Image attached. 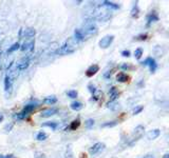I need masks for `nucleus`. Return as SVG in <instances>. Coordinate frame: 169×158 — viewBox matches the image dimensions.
I'll return each mask as SVG.
<instances>
[{
    "label": "nucleus",
    "mask_w": 169,
    "mask_h": 158,
    "mask_svg": "<svg viewBox=\"0 0 169 158\" xmlns=\"http://www.w3.org/2000/svg\"><path fill=\"white\" fill-rule=\"evenodd\" d=\"M112 16L111 10L105 8L104 5H97L90 13V20H99V21H107Z\"/></svg>",
    "instance_id": "f257e3e1"
},
{
    "label": "nucleus",
    "mask_w": 169,
    "mask_h": 158,
    "mask_svg": "<svg viewBox=\"0 0 169 158\" xmlns=\"http://www.w3.org/2000/svg\"><path fill=\"white\" fill-rule=\"evenodd\" d=\"M78 46V42L75 40L74 37L68 38L65 42V44L61 46L58 51H56V53H58L59 55H68V54H72L76 51Z\"/></svg>",
    "instance_id": "f03ea898"
},
{
    "label": "nucleus",
    "mask_w": 169,
    "mask_h": 158,
    "mask_svg": "<svg viewBox=\"0 0 169 158\" xmlns=\"http://www.w3.org/2000/svg\"><path fill=\"white\" fill-rule=\"evenodd\" d=\"M81 32H83V36H85V39H87V38L89 37L95 36L96 34H97V32H99V28H97V25L94 23L93 20H87V22L83 25Z\"/></svg>",
    "instance_id": "7ed1b4c3"
},
{
    "label": "nucleus",
    "mask_w": 169,
    "mask_h": 158,
    "mask_svg": "<svg viewBox=\"0 0 169 158\" xmlns=\"http://www.w3.org/2000/svg\"><path fill=\"white\" fill-rule=\"evenodd\" d=\"M38 105H39V102L38 101H31L30 103H28V104L24 105V108L22 109V111H21L20 113H18L17 115H16V117H17V119H24L27 116L30 115L32 112H33L34 110H35L36 108H37Z\"/></svg>",
    "instance_id": "20e7f679"
},
{
    "label": "nucleus",
    "mask_w": 169,
    "mask_h": 158,
    "mask_svg": "<svg viewBox=\"0 0 169 158\" xmlns=\"http://www.w3.org/2000/svg\"><path fill=\"white\" fill-rule=\"evenodd\" d=\"M144 131H145V129H144V127H143V126H137V127H136V128L134 129L131 138H130V141H129V143H128L129 146H133L134 143H135L136 141L139 140L140 138L143 136V134H144Z\"/></svg>",
    "instance_id": "39448f33"
},
{
    "label": "nucleus",
    "mask_w": 169,
    "mask_h": 158,
    "mask_svg": "<svg viewBox=\"0 0 169 158\" xmlns=\"http://www.w3.org/2000/svg\"><path fill=\"white\" fill-rule=\"evenodd\" d=\"M113 39H114V36L113 35H107L105 36V37H103L101 39V41H99V46H101V49H107L110 46V44H111L112 42H113Z\"/></svg>",
    "instance_id": "423d86ee"
},
{
    "label": "nucleus",
    "mask_w": 169,
    "mask_h": 158,
    "mask_svg": "<svg viewBox=\"0 0 169 158\" xmlns=\"http://www.w3.org/2000/svg\"><path fill=\"white\" fill-rule=\"evenodd\" d=\"M104 150H105V143L97 142L89 149V153H90L91 155H96V154L101 153V151H104Z\"/></svg>",
    "instance_id": "0eeeda50"
},
{
    "label": "nucleus",
    "mask_w": 169,
    "mask_h": 158,
    "mask_svg": "<svg viewBox=\"0 0 169 158\" xmlns=\"http://www.w3.org/2000/svg\"><path fill=\"white\" fill-rule=\"evenodd\" d=\"M30 61H31V56L30 55H27V56H24V57H22L20 60H19V62H18L17 69L19 71L25 70V69L30 65Z\"/></svg>",
    "instance_id": "6e6552de"
},
{
    "label": "nucleus",
    "mask_w": 169,
    "mask_h": 158,
    "mask_svg": "<svg viewBox=\"0 0 169 158\" xmlns=\"http://www.w3.org/2000/svg\"><path fill=\"white\" fill-rule=\"evenodd\" d=\"M142 64L149 65V68H150V71H151L152 73H154V72L157 71V62H155V60H154L153 58H151V57H148V58H147L146 60L142 62Z\"/></svg>",
    "instance_id": "1a4fd4ad"
},
{
    "label": "nucleus",
    "mask_w": 169,
    "mask_h": 158,
    "mask_svg": "<svg viewBox=\"0 0 169 158\" xmlns=\"http://www.w3.org/2000/svg\"><path fill=\"white\" fill-rule=\"evenodd\" d=\"M20 50L22 51V52L24 53H30L32 52V51L34 50V40L32 39V40L28 41V42H24L22 44V46H20Z\"/></svg>",
    "instance_id": "9d476101"
},
{
    "label": "nucleus",
    "mask_w": 169,
    "mask_h": 158,
    "mask_svg": "<svg viewBox=\"0 0 169 158\" xmlns=\"http://www.w3.org/2000/svg\"><path fill=\"white\" fill-rule=\"evenodd\" d=\"M99 66L97 64L91 65V66H89V68L87 69L86 76L87 77H92V76H94L97 72H99Z\"/></svg>",
    "instance_id": "9b49d317"
},
{
    "label": "nucleus",
    "mask_w": 169,
    "mask_h": 158,
    "mask_svg": "<svg viewBox=\"0 0 169 158\" xmlns=\"http://www.w3.org/2000/svg\"><path fill=\"white\" fill-rule=\"evenodd\" d=\"M157 21H159V16H157V14L155 12L150 13L147 16V26H149L152 22H157Z\"/></svg>",
    "instance_id": "f8f14e48"
},
{
    "label": "nucleus",
    "mask_w": 169,
    "mask_h": 158,
    "mask_svg": "<svg viewBox=\"0 0 169 158\" xmlns=\"http://www.w3.org/2000/svg\"><path fill=\"white\" fill-rule=\"evenodd\" d=\"M101 5H104L105 8L109 9V10H119V4L111 2V1H103Z\"/></svg>",
    "instance_id": "ddd939ff"
},
{
    "label": "nucleus",
    "mask_w": 169,
    "mask_h": 158,
    "mask_svg": "<svg viewBox=\"0 0 169 158\" xmlns=\"http://www.w3.org/2000/svg\"><path fill=\"white\" fill-rule=\"evenodd\" d=\"M119 92L117 91V89L115 87H112L109 91V96H110V101H115V99L119 97Z\"/></svg>",
    "instance_id": "4468645a"
},
{
    "label": "nucleus",
    "mask_w": 169,
    "mask_h": 158,
    "mask_svg": "<svg viewBox=\"0 0 169 158\" xmlns=\"http://www.w3.org/2000/svg\"><path fill=\"white\" fill-rule=\"evenodd\" d=\"M56 113H57V109L52 108V109H48V110L43 111L40 116L43 118H48V117H51V116H53L54 114H56Z\"/></svg>",
    "instance_id": "2eb2a0df"
},
{
    "label": "nucleus",
    "mask_w": 169,
    "mask_h": 158,
    "mask_svg": "<svg viewBox=\"0 0 169 158\" xmlns=\"http://www.w3.org/2000/svg\"><path fill=\"white\" fill-rule=\"evenodd\" d=\"M160 134H161V131H160L159 129H155V130L150 131V132L147 134V137H148L149 140H153V139H155V138L159 137Z\"/></svg>",
    "instance_id": "dca6fc26"
},
{
    "label": "nucleus",
    "mask_w": 169,
    "mask_h": 158,
    "mask_svg": "<svg viewBox=\"0 0 169 158\" xmlns=\"http://www.w3.org/2000/svg\"><path fill=\"white\" fill-rule=\"evenodd\" d=\"M74 38H75V40L77 41V42L85 40V36H83L81 30H79V29H76V30L74 31Z\"/></svg>",
    "instance_id": "f3484780"
},
{
    "label": "nucleus",
    "mask_w": 169,
    "mask_h": 158,
    "mask_svg": "<svg viewBox=\"0 0 169 158\" xmlns=\"http://www.w3.org/2000/svg\"><path fill=\"white\" fill-rule=\"evenodd\" d=\"M12 81L13 80L9 77L8 75L5 76V78H4V90L6 91V92H11V90H12Z\"/></svg>",
    "instance_id": "a211bd4d"
},
{
    "label": "nucleus",
    "mask_w": 169,
    "mask_h": 158,
    "mask_svg": "<svg viewBox=\"0 0 169 158\" xmlns=\"http://www.w3.org/2000/svg\"><path fill=\"white\" fill-rule=\"evenodd\" d=\"M116 79H117L119 82H127L129 80V76L127 74H125L124 72H121V73L117 74Z\"/></svg>",
    "instance_id": "6ab92c4d"
},
{
    "label": "nucleus",
    "mask_w": 169,
    "mask_h": 158,
    "mask_svg": "<svg viewBox=\"0 0 169 158\" xmlns=\"http://www.w3.org/2000/svg\"><path fill=\"white\" fill-rule=\"evenodd\" d=\"M140 15V9H139V5H137V2H135L132 6V10H131V16L133 18H137Z\"/></svg>",
    "instance_id": "aec40b11"
},
{
    "label": "nucleus",
    "mask_w": 169,
    "mask_h": 158,
    "mask_svg": "<svg viewBox=\"0 0 169 158\" xmlns=\"http://www.w3.org/2000/svg\"><path fill=\"white\" fill-rule=\"evenodd\" d=\"M57 101V98L55 96H49V97H45L43 99V103L45 104H54Z\"/></svg>",
    "instance_id": "412c9836"
},
{
    "label": "nucleus",
    "mask_w": 169,
    "mask_h": 158,
    "mask_svg": "<svg viewBox=\"0 0 169 158\" xmlns=\"http://www.w3.org/2000/svg\"><path fill=\"white\" fill-rule=\"evenodd\" d=\"M107 108L112 111H116L119 109V104L116 102V101H109V102L107 103Z\"/></svg>",
    "instance_id": "4be33fe9"
},
{
    "label": "nucleus",
    "mask_w": 169,
    "mask_h": 158,
    "mask_svg": "<svg viewBox=\"0 0 169 158\" xmlns=\"http://www.w3.org/2000/svg\"><path fill=\"white\" fill-rule=\"evenodd\" d=\"M79 126H81V120H79V118H76L75 120H74L73 122L70 124L69 129H70V130H72V131H75V130H77V129L79 128Z\"/></svg>",
    "instance_id": "5701e85b"
},
{
    "label": "nucleus",
    "mask_w": 169,
    "mask_h": 158,
    "mask_svg": "<svg viewBox=\"0 0 169 158\" xmlns=\"http://www.w3.org/2000/svg\"><path fill=\"white\" fill-rule=\"evenodd\" d=\"M42 127H48V128H51L52 130H56L58 127V123L55 122V121H48V122L42 123Z\"/></svg>",
    "instance_id": "b1692460"
},
{
    "label": "nucleus",
    "mask_w": 169,
    "mask_h": 158,
    "mask_svg": "<svg viewBox=\"0 0 169 158\" xmlns=\"http://www.w3.org/2000/svg\"><path fill=\"white\" fill-rule=\"evenodd\" d=\"M70 107L73 111H79V110H81V109H83V103L78 102V101H75V102L71 103Z\"/></svg>",
    "instance_id": "393cba45"
},
{
    "label": "nucleus",
    "mask_w": 169,
    "mask_h": 158,
    "mask_svg": "<svg viewBox=\"0 0 169 158\" xmlns=\"http://www.w3.org/2000/svg\"><path fill=\"white\" fill-rule=\"evenodd\" d=\"M48 138V135L45 133V132H39V133L36 135V140H38V141H43V140H45Z\"/></svg>",
    "instance_id": "a878e982"
},
{
    "label": "nucleus",
    "mask_w": 169,
    "mask_h": 158,
    "mask_svg": "<svg viewBox=\"0 0 169 158\" xmlns=\"http://www.w3.org/2000/svg\"><path fill=\"white\" fill-rule=\"evenodd\" d=\"M117 124V121H109V122H105L101 124V128H113Z\"/></svg>",
    "instance_id": "bb28decb"
},
{
    "label": "nucleus",
    "mask_w": 169,
    "mask_h": 158,
    "mask_svg": "<svg viewBox=\"0 0 169 158\" xmlns=\"http://www.w3.org/2000/svg\"><path fill=\"white\" fill-rule=\"evenodd\" d=\"M67 96H68L69 98H77V96H78V93H77V91L75 90H71V91H68L67 92Z\"/></svg>",
    "instance_id": "cd10ccee"
},
{
    "label": "nucleus",
    "mask_w": 169,
    "mask_h": 158,
    "mask_svg": "<svg viewBox=\"0 0 169 158\" xmlns=\"http://www.w3.org/2000/svg\"><path fill=\"white\" fill-rule=\"evenodd\" d=\"M19 48H20V44H19V42L14 43V44H12L10 48L8 49V53H12V52H14V51H17Z\"/></svg>",
    "instance_id": "c85d7f7f"
},
{
    "label": "nucleus",
    "mask_w": 169,
    "mask_h": 158,
    "mask_svg": "<svg viewBox=\"0 0 169 158\" xmlns=\"http://www.w3.org/2000/svg\"><path fill=\"white\" fill-rule=\"evenodd\" d=\"M85 126H86L87 129H91L94 126V120L93 119H87L86 122H85Z\"/></svg>",
    "instance_id": "c756f323"
},
{
    "label": "nucleus",
    "mask_w": 169,
    "mask_h": 158,
    "mask_svg": "<svg viewBox=\"0 0 169 158\" xmlns=\"http://www.w3.org/2000/svg\"><path fill=\"white\" fill-rule=\"evenodd\" d=\"M143 55V50L142 49H136L135 52H134V56H135L136 59H140Z\"/></svg>",
    "instance_id": "7c9ffc66"
},
{
    "label": "nucleus",
    "mask_w": 169,
    "mask_h": 158,
    "mask_svg": "<svg viewBox=\"0 0 169 158\" xmlns=\"http://www.w3.org/2000/svg\"><path fill=\"white\" fill-rule=\"evenodd\" d=\"M143 110H144V107H143V105H139V107H136V108L133 110V115H137V114L141 113Z\"/></svg>",
    "instance_id": "2f4dec72"
},
{
    "label": "nucleus",
    "mask_w": 169,
    "mask_h": 158,
    "mask_svg": "<svg viewBox=\"0 0 169 158\" xmlns=\"http://www.w3.org/2000/svg\"><path fill=\"white\" fill-rule=\"evenodd\" d=\"M147 38H148V34H142V35L136 36L135 39L136 40H146Z\"/></svg>",
    "instance_id": "473e14b6"
},
{
    "label": "nucleus",
    "mask_w": 169,
    "mask_h": 158,
    "mask_svg": "<svg viewBox=\"0 0 169 158\" xmlns=\"http://www.w3.org/2000/svg\"><path fill=\"white\" fill-rule=\"evenodd\" d=\"M34 158H45V155L42 153V152H35L34 153Z\"/></svg>",
    "instance_id": "72a5a7b5"
},
{
    "label": "nucleus",
    "mask_w": 169,
    "mask_h": 158,
    "mask_svg": "<svg viewBox=\"0 0 169 158\" xmlns=\"http://www.w3.org/2000/svg\"><path fill=\"white\" fill-rule=\"evenodd\" d=\"M88 89H89V91H90L91 93H92V95H93V94L95 93L96 91H97V89H96L93 84H89V85H88Z\"/></svg>",
    "instance_id": "f704fd0d"
},
{
    "label": "nucleus",
    "mask_w": 169,
    "mask_h": 158,
    "mask_svg": "<svg viewBox=\"0 0 169 158\" xmlns=\"http://www.w3.org/2000/svg\"><path fill=\"white\" fill-rule=\"evenodd\" d=\"M119 68L122 69V70H124V71H126V70H129V69H132V66H130L129 64H127V63H124V64H122Z\"/></svg>",
    "instance_id": "c9c22d12"
},
{
    "label": "nucleus",
    "mask_w": 169,
    "mask_h": 158,
    "mask_svg": "<svg viewBox=\"0 0 169 158\" xmlns=\"http://www.w3.org/2000/svg\"><path fill=\"white\" fill-rule=\"evenodd\" d=\"M66 158H73V154L71 152L70 147H68V150H67V157Z\"/></svg>",
    "instance_id": "e433bc0d"
},
{
    "label": "nucleus",
    "mask_w": 169,
    "mask_h": 158,
    "mask_svg": "<svg viewBox=\"0 0 169 158\" xmlns=\"http://www.w3.org/2000/svg\"><path fill=\"white\" fill-rule=\"evenodd\" d=\"M122 55L124 56V57H129V56H130V52H129V51H123V52H122Z\"/></svg>",
    "instance_id": "4c0bfd02"
},
{
    "label": "nucleus",
    "mask_w": 169,
    "mask_h": 158,
    "mask_svg": "<svg viewBox=\"0 0 169 158\" xmlns=\"http://www.w3.org/2000/svg\"><path fill=\"white\" fill-rule=\"evenodd\" d=\"M13 124H14V123H10V124H8V126L5 127V131H11V129H12V127H13Z\"/></svg>",
    "instance_id": "58836bf2"
},
{
    "label": "nucleus",
    "mask_w": 169,
    "mask_h": 158,
    "mask_svg": "<svg viewBox=\"0 0 169 158\" xmlns=\"http://www.w3.org/2000/svg\"><path fill=\"white\" fill-rule=\"evenodd\" d=\"M3 158H14V156H13V155H12V154H10V155L3 156Z\"/></svg>",
    "instance_id": "ea45409f"
},
{
    "label": "nucleus",
    "mask_w": 169,
    "mask_h": 158,
    "mask_svg": "<svg viewBox=\"0 0 169 158\" xmlns=\"http://www.w3.org/2000/svg\"><path fill=\"white\" fill-rule=\"evenodd\" d=\"M143 158H154V157H153V155H146L145 157H143Z\"/></svg>",
    "instance_id": "a19ab883"
},
{
    "label": "nucleus",
    "mask_w": 169,
    "mask_h": 158,
    "mask_svg": "<svg viewBox=\"0 0 169 158\" xmlns=\"http://www.w3.org/2000/svg\"><path fill=\"white\" fill-rule=\"evenodd\" d=\"M3 120V115L1 113H0V122H1V121Z\"/></svg>",
    "instance_id": "79ce46f5"
},
{
    "label": "nucleus",
    "mask_w": 169,
    "mask_h": 158,
    "mask_svg": "<svg viewBox=\"0 0 169 158\" xmlns=\"http://www.w3.org/2000/svg\"><path fill=\"white\" fill-rule=\"evenodd\" d=\"M163 158H169V154H166V155H164V157Z\"/></svg>",
    "instance_id": "37998d69"
},
{
    "label": "nucleus",
    "mask_w": 169,
    "mask_h": 158,
    "mask_svg": "<svg viewBox=\"0 0 169 158\" xmlns=\"http://www.w3.org/2000/svg\"><path fill=\"white\" fill-rule=\"evenodd\" d=\"M0 158H3V156H2V155H1V154H0Z\"/></svg>",
    "instance_id": "c03bdc74"
}]
</instances>
